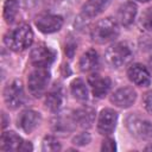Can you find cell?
Masks as SVG:
<instances>
[{
	"label": "cell",
	"instance_id": "obj_1",
	"mask_svg": "<svg viewBox=\"0 0 152 152\" xmlns=\"http://www.w3.org/2000/svg\"><path fill=\"white\" fill-rule=\"evenodd\" d=\"M119 36L118 21L113 18H104L99 20L91 28V39L97 44H106L113 42Z\"/></svg>",
	"mask_w": 152,
	"mask_h": 152
},
{
	"label": "cell",
	"instance_id": "obj_2",
	"mask_svg": "<svg viewBox=\"0 0 152 152\" xmlns=\"http://www.w3.org/2000/svg\"><path fill=\"white\" fill-rule=\"evenodd\" d=\"M33 42V32L28 25H20L5 36L6 45L13 51H24Z\"/></svg>",
	"mask_w": 152,
	"mask_h": 152
},
{
	"label": "cell",
	"instance_id": "obj_3",
	"mask_svg": "<svg viewBox=\"0 0 152 152\" xmlns=\"http://www.w3.org/2000/svg\"><path fill=\"white\" fill-rule=\"evenodd\" d=\"M104 58L110 66L121 68L132 59V52L126 44L115 43L107 49L104 53Z\"/></svg>",
	"mask_w": 152,
	"mask_h": 152
},
{
	"label": "cell",
	"instance_id": "obj_4",
	"mask_svg": "<svg viewBox=\"0 0 152 152\" xmlns=\"http://www.w3.org/2000/svg\"><path fill=\"white\" fill-rule=\"evenodd\" d=\"M50 82V71L48 68H36L30 72L27 78L28 90L34 97L42 96L48 89Z\"/></svg>",
	"mask_w": 152,
	"mask_h": 152
},
{
	"label": "cell",
	"instance_id": "obj_5",
	"mask_svg": "<svg viewBox=\"0 0 152 152\" xmlns=\"http://www.w3.org/2000/svg\"><path fill=\"white\" fill-rule=\"evenodd\" d=\"M126 126L134 137L152 138V124L135 114H131L126 119Z\"/></svg>",
	"mask_w": 152,
	"mask_h": 152
},
{
	"label": "cell",
	"instance_id": "obj_6",
	"mask_svg": "<svg viewBox=\"0 0 152 152\" xmlns=\"http://www.w3.org/2000/svg\"><path fill=\"white\" fill-rule=\"evenodd\" d=\"M4 99H5V103L7 104L8 108L15 109V108L20 107L23 104L24 100H25V95H24V89H23L21 82L13 81L11 84H8L5 88Z\"/></svg>",
	"mask_w": 152,
	"mask_h": 152
},
{
	"label": "cell",
	"instance_id": "obj_7",
	"mask_svg": "<svg viewBox=\"0 0 152 152\" xmlns=\"http://www.w3.org/2000/svg\"><path fill=\"white\" fill-rule=\"evenodd\" d=\"M56 53L48 46L39 45L31 51L30 61L36 68H48L55 61Z\"/></svg>",
	"mask_w": 152,
	"mask_h": 152
},
{
	"label": "cell",
	"instance_id": "obj_8",
	"mask_svg": "<svg viewBox=\"0 0 152 152\" xmlns=\"http://www.w3.org/2000/svg\"><path fill=\"white\" fill-rule=\"evenodd\" d=\"M36 26L43 33H53L62 28L63 26V18L56 14H42L36 19Z\"/></svg>",
	"mask_w": 152,
	"mask_h": 152
},
{
	"label": "cell",
	"instance_id": "obj_9",
	"mask_svg": "<svg viewBox=\"0 0 152 152\" xmlns=\"http://www.w3.org/2000/svg\"><path fill=\"white\" fill-rule=\"evenodd\" d=\"M118 122V114L110 108L102 109L101 113L99 114V120H97V129L101 134L108 135L113 133V131L116 127Z\"/></svg>",
	"mask_w": 152,
	"mask_h": 152
},
{
	"label": "cell",
	"instance_id": "obj_10",
	"mask_svg": "<svg viewBox=\"0 0 152 152\" xmlns=\"http://www.w3.org/2000/svg\"><path fill=\"white\" fill-rule=\"evenodd\" d=\"M137 99V93L131 87H122L115 90L110 97V101L120 108H128L131 107Z\"/></svg>",
	"mask_w": 152,
	"mask_h": 152
},
{
	"label": "cell",
	"instance_id": "obj_11",
	"mask_svg": "<svg viewBox=\"0 0 152 152\" xmlns=\"http://www.w3.org/2000/svg\"><path fill=\"white\" fill-rule=\"evenodd\" d=\"M127 75H128V78L135 86L147 87L151 83V75L142 64H139V63L132 64L127 70Z\"/></svg>",
	"mask_w": 152,
	"mask_h": 152
},
{
	"label": "cell",
	"instance_id": "obj_12",
	"mask_svg": "<svg viewBox=\"0 0 152 152\" xmlns=\"http://www.w3.org/2000/svg\"><path fill=\"white\" fill-rule=\"evenodd\" d=\"M40 124V114L32 109L23 110L18 116V126L25 132L31 133Z\"/></svg>",
	"mask_w": 152,
	"mask_h": 152
},
{
	"label": "cell",
	"instance_id": "obj_13",
	"mask_svg": "<svg viewBox=\"0 0 152 152\" xmlns=\"http://www.w3.org/2000/svg\"><path fill=\"white\" fill-rule=\"evenodd\" d=\"M88 83L91 88L93 95L95 97H103L110 89V80L106 76H101L99 74H93L88 77Z\"/></svg>",
	"mask_w": 152,
	"mask_h": 152
},
{
	"label": "cell",
	"instance_id": "obj_14",
	"mask_svg": "<svg viewBox=\"0 0 152 152\" xmlns=\"http://www.w3.org/2000/svg\"><path fill=\"white\" fill-rule=\"evenodd\" d=\"M110 4V0H87L82 7L83 17L90 19L101 14Z\"/></svg>",
	"mask_w": 152,
	"mask_h": 152
},
{
	"label": "cell",
	"instance_id": "obj_15",
	"mask_svg": "<svg viewBox=\"0 0 152 152\" xmlns=\"http://www.w3.org/2000/svg\"><path fill=\"white\" fill-rule=\"evenodd\" d=\"M137 15V5L132 1H127L124 5H121L118 10V21L122 26H129Z\"/></svg>",
	"mask_w": 152,
	"mask_h": 152
},
{
	"label": "cell",
	"instance_id": "obj_16",
	"mask_svg": "<svg viewBox=\"0 0 152 152\" xmlns=\"http://www.w3.org/2000/svg\"><path fill=\"white\" fill-rule=\"evenodd\" d=\"M74 116V122L77 124L78 126L83 128H88L93 125L94 119H95V110L91 107L83 106L78 109H76L72 114Z\"/></svg>",
	"mask_w": 152,
	"mask_h": 152
},
{
	"label": "cell",
	"instance_id": "obj_17",
	"mask_svg": "<svg viewBox=\"0 0 152 152\" xmlns=\"http://www.w3.org/2000/svg\"><path fill=\"white\" fill-rule=\"evenodd\" d=\"M24 140L14 132H5L1 135L0 148L2 151H20Z\"/></svg>",
	"mask_w": 152,
	"mask_h": 152
},
{
	"label": "cell",
	"instance_id": "obj_18",
	"mask_svg": "<svg viewBox=\"0 0 152 152\" xmlns=\"http://www.w3.org/2000/svg\"><path fill=\"white\" fill-rule=\"evenodd\" d=\"M80 69L84 72H89L96 69V66L99 65V56L97 52L94 49H90L88 51H86L81 58H80Z\"/></svg>",
	"mask_w": 152,
	"mask_h": 152
},
{
	"label": "cell",
	"instance_id": "obj_19",
	"mask_svg": "<svg viewBox=\"0 0 152 152\" xmlns=\"http://www.w3.org/2000/svg\"><path fill=\"white\" fill-rule=\"evenodd\" d=\"M70 89H71V94L75 99H77L80 101H86L88 99V88L83 80L75 78L70 84Z\"/></svg>",
	"mask_w": 152,
	"mask_h": 152
},
{
	"label": "cell",
	"instance_id": "obj_20",
	"mask_svg": "<svg viewBox=\"0 0 152 152\" xmlns=\"http://www.w3.org/2000/svg\"><path fill=\"white\" fill-rule=\"evenodd\" d=\"M62 101H63V97H62V93L59 89H53L51 90L50 93L46 94V97H45V106L52 110V112H57L61 106H62Z\"/></svg>",
	"mask_w": 152,
	"mask_h": 152
},
{
	"label": "cell",
	"instance_id": "obj_21",
	"mask_svg": "<svg viewBox=\"0 0 152 152\" xmlns=\"http://www.w3.org/2000/svg\"><path fill=\"white\" fill-rule=\"evenodd\" d=\"M19 4L17 0H6L4 5V18L6 23L11 24L15 20V17L18 14Z\"/></svg>",
	"mask_w": 152,
	"mask_h": 152
},
{
	"label": "cell",
	"instance_id": "obj_22",
	"mask_svg": "<svg viewBox=\"0 0 152 152\" xmlns=\"http://www.w3.org/2000/svg\"><path fill=\"white\" fill-rule=\"evenodd\" d=\"M42 150L45 152H55V151H59L61 150V144L58 142V140L55 137L48 135L44 138L43 142H42Z\"/></svg>",
	"mask_w": 152,
	"mask_h": 152
},
{
	"label": "cell",
	"instance_id": "obj_23",
	"mask_svg": "<svg viewBox=\"0 0 152 152\" xmlns=\"http://www.w3.org/2000/svg\"><path fill=\"white\" fill-rule=\"evenodd\" d=\"M140 25L145 31L152 32V7L144 11L140 17Z\"/></svg>",
	"mask_w": 152,
	"mask_h": 152
},
{
	"label": "cell",
	"instance_id": "obj_24",
	"mask_svg": "<svg viewBox=\"0 0 152 152\" xmlns=\"http://www.w3.org/2000/svg\"><path fill=\"white\" fill-rule=\"evenodd\" d=\"M72 142H74L75 145H77V146L87 145L88 142H90V135H89V133H86V132L80 133V134H77V135L72 139Z\"/></svg>",
	"mask_w": 152,
	"mask_h": 152
},
{
	"label": "cell",
	"instance_id": "obj_25",
	"mask_svg": "<svg viewBox=\"0 0 152 152\" xmlns=\"http://www.w3.org/2000/svg\"><path fill=\"white\" fill-rule=\"evenodd\" d=\"M101 150L102 151H115L116 150V145H115V141L113 139H104L102 141V146H101Z\"/></svg>",
	"mask_w": 152,
	"mask_h": 152
},
{
	"label": "cell",
	"instance_id": "obj_26",
	"mask_svg": "<svg viewBox=\"0 0 152 152\" xmlns=\"http://www.w3.org/2000/svg\"><path fill=\"white\" fill-rule=\"evenodd\" d=\"M144 103H145V108L148 113L152 114V91H148L145 97H144Z\"/></svg>",
	"mask_w": 152,
	"mask_h": 152
},
{
	"label": "cell",
	"instance_id": "obj_27",
	"mask_svg": "<svg viewBox=\"0 0 152 152\" xmlns=\"http://www.w3.org/2000/svg\"><path fill=\"white\" fill-rule=\"evenodd\" d=\"M20 151H32V145L30 142H27V141H24L23 145H21Z\"/></svg>",
	"mask_w": 152,
	"mask_h": 152
},
{
	"label": "cell",
	"instance_id": "obj_28",
	"mask_svg": "<svg viewBox=\"0 0 152 152\" xmlns=\"http://www.w3.org/2000/svg\"><path fill=\"white\" fill-rule=\"evenodd\" d=\"M145 150H147V151H148V150H152V145H150V146H147V147H145Z\"/></svg>",
	"mask_w": 152,
	"mask_h": 152
},
{
	"label": "cell",
	"instance_id": "obj_29",
	"mask_svg": "<svg viewBox=\"0 0 152 152\" xmlns=\"http://www.w3.org/2000/svg\"><path fill=\"white\" fill-rule=\"evenodd\" d=\"M135 1H139V2H147V1H150V0H135Z\"/></svg>",
	"mask_w": 152,
	"mask_h": 152
},
{
	"label": "cell",
	"instance_id": "obj_30",
	"mask_svg": "<svg viewBox=\"0 0 152 152\" xmlns=\"http://www.w3.org/2000/svg\"><path fill=\"white\" fill-rule=\"evenodd\" d=\"M150 63H151V68H152V59H151V61H150Z\"/></svg>",
	"mask_w": 152,
	"mask_h": 152
}]
</instances>
